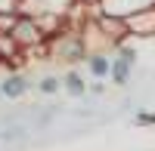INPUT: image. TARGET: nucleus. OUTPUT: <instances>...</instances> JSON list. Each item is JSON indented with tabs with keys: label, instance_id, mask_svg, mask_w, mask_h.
Masks as SVG:
<instances>
[{
	"label": "nucleus",
	"instance_id": "obj_5",
	"mask_svg": "<svg viewBox=\"0 0 155 151\" xmlns=\"http://www.w3.org/2000/svg\"><path fill=\"white\" fill-rule=\"evenodd\" d=\"M31 90V80L25 77L19 71H9L3 74V80H0V96H3V102H19V99Z\"/></svg>",
	"mask_w": 155,
	"mask_h": 151
},
{
	"label": "nucleus",
	"instance_id": "obj_4",
	"mask_svg": "<svg viewBox=\"0 0 155 151\" xmlns=\"http://www.w3.org/2000/svg\"><path fill=\"white\" fill-rule=\"evenodd\" d=\"M124 25H127V34L152 37V34H155V3L137 9V12H127V16H124Z\"/></svg>",
	"mask_w": 155,
	"mask_h": 151
},
{
	"label": "nucleus",
	"instance_id": "obj_6",
	"mask_svg": "<svg viewBox=\"0 0 155 151\" xmlns=\"http://www.w3.org/2000/svg\"><path fill=\"white\" fill-rule=\"evenodd\" d=\"M74 0H22L28 16H41V12H56V16H68Z\"/></svg>",
	"mask_w": 155,
	"mask_h": 151
},
{
	"label": "nucleus",
	"instance_id": "obj_12",
	"mask_svg": "<svg viewBox=\"0 0 155 151\" xmlns=\"http://www.w3.org/2000/svg\"><path fill=\"white\" fill-rule=\"evenodd\" d=\"M74 3H84V6H99V0H74Z\"/></svg>",
	"mask_w": 155,
	"mask_h": 151
},
{
	"label": "nucleus",
	"instance_id": "obj_11",
	"mask_svg": "<svg viewBox=\"0 0 155 151\" xmlns=\"http://www.w3.org/2000/svg\"><path fill=\"white\" fill-rule=\"evenodd\" d=\"M137 127H155V114H149V111H140V114L134 117Z\"/></svg>",
	"mask_w": 155,
	"mask_h": 151
},
{
	"label": "nucleus",
	"instance_id": "obj_7",
	"mask_svg": "<svg viewBox=\"0 0 155 151\" xmlns=\"http://www.w3.org/2000/svg\"><path fill=\"white\" fill-rule=\"evenodd\" d=\"M84 62H87V71H90V77H96V80H106V77H109L112 56L106 53V49H93V53H87V56H84Z\"/></svg>",
	"mask_w": 155,
	"mask_h": 151
},
{
	"label": "nucleus",
	"instance_id": "obj_13",
	"mask_svg": "<svg viewBox=\"0 0 155 151\" xmlns=\"http://www.w3.org/2000/svg\"><path fill=\"white\" fill-rule=\"evenodd\" d=\"M0 102H3V96H0Z\"/></svg>",
	"mask_w": 155,
	"mask_h": 151
},
{
	"label": "nucleus",
	"instance_id": "obj_3",
	"mask_svg": "<svg viewBox=\"0 0 155 151\" xmlns=\"http://www.w3.org/2000/svg\"><path fill=\"white\" fill-rule=\"evenodd\" d=\"M134 65H137V49H134V46H127V43L121 40L118 46H115L112 68H109V77H112V83L124 86V83H127V77H130V71H134Z\"/></svg>",
	"mask_w": 155,
	"mask_h": 151
},
{
	"label": "nucleus",
	"instance_id": "obj_8",
	"mask_svg": "<svg viewBox=\"0 0 155 151\" xmlns=\"http://www.w3.org/2000/svg\"><path fill=\"white\" fill-rule=\"evenodd\" d=\"M155 0H99L102 12H112V16H127V12H137L143 6H152Z\"/></svg>",
	"mask_w": 155,
	"mask_h": 151
},
{
	"label": "nucleus",
	"instance_id": "obj_1",
	"mask_svg": "<svg viewBox=\"0 0 155 151\" xmlns=\"http://www.w3.org/2000/svg\"><path fill=\"white\" fill-rule=\"evenodd\" d=\"M44 46L50 49V56H53V59L68 62V65L87 56L84 37H81V31H74V28H62V31H56V34H50Z\"/></svg>",
	"mask_w": 155,
	"mask_h": 151
},
{
	"label": "nucleus",
	"instance_id": "obj_2",
	"mask_svg": "<svg viewBox=\"0 0 155 151\" xmlns=\"http://www.w3.org/2000/svg\"><path fill=\"white\" fill-rule=\"evenodd\" d=\"M9 37L19 43L22 53H25V49H37V46L47 43V34L41 31L37 19L28 16V12H16V22H12V28H9Z\"/></svg>",
	"mask_w": 155,
	"mask_h": 151
},
{
	"label": "nucleus",
	"instance_id": "obj_9",
	"mask_svg": "<svg viewBox=\"0 0 155 151\" xmlns=\"http://www.w3.org/2000/svg\"><path fill=\"white\" fill-rule=\"evenodd\" d=\"M59 80H62V90H65L71 99H81V96L87 93V80H84V74H81V71H74V68H68Z\"/></svg>",
	"mask_w": 155,
	"mask_h": 151
},
{
	"label": "nucleus",
	"instance_id": "obj_10",
	"mask_svg": "<svg viewBox=\"0 0 155 151\" xmlns=\"http://www.w3.org/2000/svg\"><path fill=\"white\" fill-rule=\"evenodd\" d=\"M37 90H41L44 96H56V93L62 90V80L56 77V74H44V77L37 80Z\"/></svg>",
	"mask_w": 155,
	"mask_h": 151
}]
</instances>
